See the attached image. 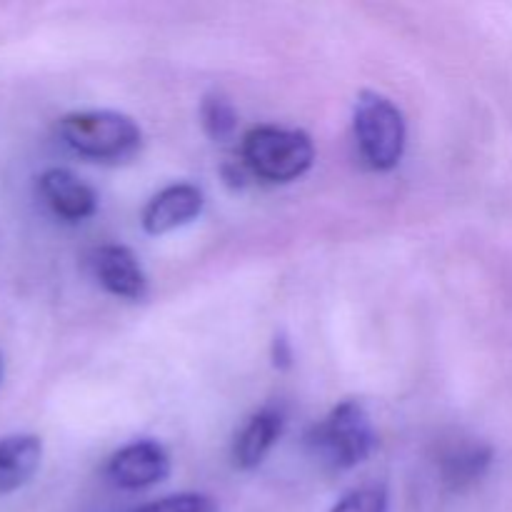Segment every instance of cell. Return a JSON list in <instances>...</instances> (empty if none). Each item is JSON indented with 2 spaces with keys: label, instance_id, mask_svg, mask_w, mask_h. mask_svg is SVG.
<instances>
[{
  "label": "cell",
  "instance_id": "obj_14",
  "mask_svg": "<svg viewBox=\"0 0 512 512\" xmlns=\"http://www.w3.org/2000/svg\"><path fill=\"white\" fill-rule=\"evenodd\" d=\"M130 512H218V505L210 495L203 493H178L168 495V498L153 500L148 505H140V508Z\"/></svg>",
  "mask_w": 512,
  "mask_h": 512
},
{
  "label": "cell",
  "instance_id": "obj_9",
  "mask_svg": "<svg viewBox=\"0 0 512 512\" xmlns=\"http://www.w3.org/2000/svg\"><path fill=\"white\" fill-rule=\"evenodd\" d=\"M493 465V448L478 438H458L443 450L438 460L440 478L453 493L473 488L488 475Z\"/></svg>",
  "mask_w": 512,
  "mask_h": 512
},
{
  "label": "cell",
  "instance_id": "obj_13",
  "mask_svg": "<svg viewBox=\"0 0 512 512\" xmlns=\"http://www.w3.org/2000/svg\"><path fill=\"white\" fill-rule=\"evenodd\" d=\"M388 488L385 485H363V488L350 490L348 495L338 500L330 512H388Z\"/></svg>",
  "mask_w": 512,
  "mask_h": 512
},
{
  "label": "cell",
  "instance_id": "obj_7",
  "mask_svg": "<svg viewBox=\"0 0 512 512\" xmlns=\"http://www.w3.org/2000/svg\"><path fill=\"white\" fill-rule=\"evenodd\" d=\"M90 268L95 280L115 298L143 300L148 295V278L135 258V253L125 245H100L90 253Z\"/></svg>",
  "mask_w": 512,
  "mask_h": 512
},
{
  "label": "cell",
  "instance_id": "obj_4",
  "mask_svg": "<svg viewBox=\"0 0 512 512\" xmlns=\"http://www.w3.org/2000/svg\"><path fill=\"white\" fill-rule=\"evenodd\" d=\"M353 130L360 155L373 170L388 173L398 168L405 153V118L398 105L385 95L363 90L355 100Z\"/></svg>",
  "mask_w": 512,
  "mask_h": 512
},
{
  "label": "cell",
  "instance_id": "obj_16",
  "mask_svg": "<svg viewBox=\"0 0 512 512\" xmlns=\"http://www.w3.org/2000/svg\"><path fill=\"white\" fill-rule=\"evenodd\" d=\"M0 378H3V355H0Z\"/></svg>",
  "mask_w": 512,
  "mask_h": 512
},
{
  "label": "cell",
  "instance_id": "obj_3",
  "mask_svg": "<svg viewBox=\"0 0 512 512\" xmlns=\"http://www.w3.org/2000/svg\"><path fill=\"white\" fill-rule=\"evenodd\" d=\"M375 428L360 400L335 405L308 435L315 458L333 470H350L365 463L375 448Z\"/></svg>",
  "mask_w": 512,
  "mask_h": 512
},
{
  "label": "cell",
  "instance_id": "obj_5",
  "mask_svg": "<svg viewBox=\"0 0 512 512\" xmlns=\"http://www.w3.org/2000/svg\"><path fill=\"white\" fill-rule=\"evenodd\" d=\"M105 475L120 490H145L170 475V455L158 440H133L123 445L105 465Z\"/></svg>",
  "mask_w": 512,
  "mask_h": 512
},
{
  "label": "cell",
  "instance_id": "obj_15",
  "mask_svg": "<svg viewBox=\"0 0 512 512\" xmlns=\"http://www.w3.org/2000/svg\"><path fill=\"white\" fill-rule=\"evenodd\" d=\"M290 360H293V350H290V343L288 340L280 335V338H275L273 343V363L275 368H288Z\"/></svg>",
  "mask_w": 512,
  "mask_h": 512
},
{
  "label": "cell",
  "instance_id": "obj_6",
  "mask_svg": "<svg viewBox=\"0 0 512 512\" xmlns=\"http://www.w3.org/2000/svg\"><path fill=\"white\" fill-rule=\"evenodd\" d=\"M38 193L55 218L83 223L98 210V193L65 168H50L38 178Z\"/></svg>",
  "mask_w": 512,
  "mask_h": 512
},
{
  "label": "cell",
  "instance_id": "obj_11",
  "mask_svg": "<svg viewBox=\"0 0 512 512\" xmlns=\"http://www.w3.org/2000/svg\"><path fill=\"white\" fill-rule=\"evenodd\" d=\"M43 443L38 435H8L0 438V493L23 488L40 468Z\"/></svg>",
  "mask_w": 512,
  "mask_h": 512
},
{
  "label": "cell",
  "instance_id": "obj_1",
  "mask_svg": "<svg viewBox=\"0 0 512 512\" xmlns=\"http://www.w3.org/2000/svg\"><path fill=\"white\" fill-rule=\"evenodd\" d=\"M58 135L73 153L103 163L130 160L143 145V130L130 115L115 110H80L63 115Z\"/></svg>",
  "mask_w": 512,
  "mask_h": 512
},
{
  "label": "cell",
  "instance_id": "obj_2",
  "mask_svg": "<svg viewBox=\"0 0 512 512\" xmlns=\"http://www.w3.org/2000/svg\"><path fill=\"white\" fill-rule=\"evenodd\" d=\"M240 158L265 183H293L313 168L315 145L303 130L258 125L243 138Z\"/></svg>",
  "mask_w": 512,
  "mask_h": 512
},
{
  "label": "cell",
  "instance_id": "obj_10",
  "mask_svg": "<svg viewBox=\"0 0 512 512\" xmlns=\"http://www.w3.org/2000/svg\"><path fill=\"white\" fill-rule=\"evenodd\" d=\"M285 428V415L278 408H263L243 425L233 445V463L240 470H255L263 465Z\"/></svg>",
  "mask_w": 512,
  "mask_h": 512
},
{
  "label": "cell",
  "instance_id": "obj_12",
  "mask_svg": "<svg viewBox=\"0 0 512 512\" xmlns=\"http://www.w3.org/2000/svg\"><path fill=\"white\" fill-rule=\"evenodd\" d=\"M200 123H203L205 133L210 138L223 143V140H230L235 135L238 113H235L233 103L228 98H223V95H205L203 103H200Z\"/></svg>",
  "mask_w": 512,
  "mask_h": 512
},
{
  "label": "cell",
  "instance_id": "obj_8",
  "mask_svg": "<svg viewBox=\"0 0 512 512\" xmlns=\"http://www.w3.org/2000/svg\"><path fill=\"white\" fill-rule=\"evenodd\" d=\"M205 195L193 183H175L160 190L143 208V230L148 235H165L193 223L203 213Z\"/></svg>",
  "mask_w": 512,
  "mask_h": 512
}]
</instances>
